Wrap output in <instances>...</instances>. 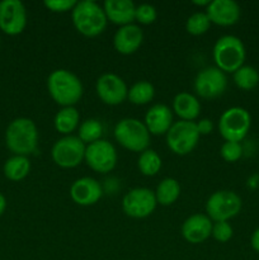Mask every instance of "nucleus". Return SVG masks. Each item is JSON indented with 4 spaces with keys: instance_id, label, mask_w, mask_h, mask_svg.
Here are the masks:
<instances>
[{
    "instance_id": "f257e3e1",
    "label": "nucleus",
    "mask_w": 259,
    "mask_h": 260,
    "mask_svg": "<svg viewBox=\"0 0 259 260\" xmlns=\"http://www.w3.org/2000/svg\"><path fill=\"white\" fill-rule=\"evenodd\" d=\"M47 89L51 98L62 108L75 106L84 91L80 79L66 69H57L48 75Z\"/></svg>"
},
{
    "instance_id": "473e14b6",
    "label": "nucleus",
    "mask_w": 259,
    "mask_h": 260,
    "mask_svg": "<svg viewBox=\"0 0 259 260\" xmlns=\"http://www.w3.org/2000/svg\"><path fill=\"white\" fill-rule=\"evenodd\" d=\"M43 4L48 10L53 13H66L69 10L73 12L78 2L75 0H46Z\"/></svg>"
},
{
    "instance_id": "72a5a7b5",
    "label": "nucleus",
    "mask_w": 259,
    "mask_h": 260,
    "mask_svg": "<svg viewBox=\"0 0 259 260\" xmlns=\"http://www.w3.org/2000/svg\"><path fill=\"white\" fill-rule=\"evenodd\" d=\"M196 126H197V129H198V134L201 135H208L212 132L213 129V123L211 119L208 118H202L200 119L198 122H196Z\"/></svg>"
},
{
    "instance_id": "c85d7f7f",
    "label": "nucleus",
    "mask_w": 259,
    "mask_h": 260,
    "mask_svg": "<svg viewBox=\"0 0 259 260\" xmlns=\"http://www.w3.org/2000/svg\"><path fill=\"white\" fill-rule=\"evenodd\" d=\"M211 27V22L207 14L202 12L193 13L185 22V29L192 36L205 35Z\"/></svg>"
},
{
    "instance_id": "9b49d317",
    "label": "nucleus",
    "mask_w": 259,
    "mask_h": 260,
    "mask_svg": "<svg viewBox=\"0 0 259 260\" xmlns=\"http://www.w3.org/2000/svg\"><path fill=\"white\" fill-rule=\"evenodd\" d=\"M117 151L116 147L107 140H98L93 144L86 145L85 149V162L91 170L96 173L112 172L117 164Z\"/></svg>"
},
{
    "instance_id": "a211bd4d",
    "label": "nucleus",
    "mask_w": 259,
    "mask_h": 260,
    "mask_svg": "<svg viewBox=\"0 0 259 260\" xmlns=\"http://www.w3.org/2000/svg\"><path fill=\"white\" fill-rule=\"evenodd\" d=\"M144 41L142 29L136 24H127L119 27L114 33L113 46L121 55H131L136 52Z\"/></svg>"
},
{
    "instance_id": "cd10ccee",
    "label": "nucleus",
    "mask_w": 259,
    "mask_h": 260,
    "mask_svg": "<svg viewBox=\"0 0 259 260\" xmlns=\"http://www.w3.org/2000/svg\"><path fill=\"white\" fill-rule=\"evenodd\" d=\"M102 135H103V124L95 118L85 119L79 126L78 137L86 145L93 144V142L101 140Z\"/></svg>"
},
{
    "instance_id": "423d86ee",
    "label": "nucleus",
    "mask_w": 259,
    "mask_h": 260,
    "mask_svg": "<svg viewBox=\"0 0 259 260\" xmlns=\"http://www.w3.org/2000/svg\"><path fill=\"white\" fill-rule=\"evenodd\" d=\"M250 124V114L246 109L231 107L221 114L218 119V131L225 141L240 142L248 135Z\"/></svg>"
},
{
    "instance_id": "7ed1b4c3",
    "label": "nucleus",
    "mask_w": 259,
    "mask_h": 260,
    "mask_svg": "<svg viewBox=\"0 0 259 260\" xmlns=\"http://www.w3.org/2000/svg\"><path fill=\"white\" fill-rule=\"evenodd\" d=\"M71 19L80 35L90 38L101 35L108 23L103 7L93 0L78 2L71 12Z\"/></svg>"
},
{
    "instance_id": "aec40b11",
    "label": "nucleus",
    "mask_w": 259,
    "mask_h": 260,
    "mask_svg": "<svg viewBox=\"0 0 259 260\" xmlns=\"http://www.w3.org/2000/svg\"><path fill=\"white\" fill-rule=\"evenodd\" d=\"M103 9L107 19L119 27L132 24L135 20L136 5L131 0H106Z\"/></svg>"
},
{
    "instance_id": "7c9ffc66",
    "label": "nucleus",
    "mask_w": 259,
    "mask_h": 260,
    "mask_svg": "<svg viewBox=\"0 0 259 260\" xmlns=\"http://www.w3.org/2000/svg\"><path fill=\"white\" fill-rule=\"evenodd\" d=\"M221 157L228 162H235L243 155V147H241L240 142H231L225 141L220 149Z\"/></svg>"
},
{
    "instance_id": "ddd939ff",
    "label": "nucleus",
    "mask_w": 259,
    "mask_h": 260,
    "mask_svg": "<svg viewBox=\"0 0 259 260\" xmlns=\"http://www.w3.org/2000/svg\"><path fill=\"white\" fill-rule=\"evenodd\" d=\"M27 25V10L19 0L0 2V29L9 36H17Z\"/></svg>"
},
{
    "instance_id": "bb28decb",
    "label": "nucleus",
    "mask_w": 259,
    "mask_h": 260,
    "mask_svg": "<svg viewBox=\"0 0 259 260\" xmlns=\"http://www.w3.org/2000/svg\"><path fill=\"white\" fill-rule=\"evenodd\" d=\"M234 83L243 90H250L258 85L259 73L253 66L243 65L234 73Z\"/></svg>"
},
{
    "instance_id": "39448f33",
    "label": "nucleus",
    "mask_w": 259,
    "mask_h": 260,
    "mask_svg": "<svg viewBox=\"0 0 259 260\" xmlns=\"http://www.w3.org/2000/svg\"><path fill=\"white\" fill-rule=\"evenodd\" d=\"M113 134L117 142L130 151L142 152L149 149L150 132L140 119H121L114 127Z\"/></svg>"
},
{
    "instance_id": "393cba45",
    "label": "nucleus",
    "mask_w": 259,
    "mask_h": 260,
    "mask_svg": "<svg viewBox=\"0 0 259 260\" xmlns=\"http://www.w3.org/2000/svg\"><path fill=\"white\" fill-rule=\"evenodd\" d=\"M155 88L150 81L140 80L135 83L127 93V99L132 104L136 106H144V104L150 103L154 99Z\"/></svg>"
},
{
    "instance_id": "9d476101",
    "label": "nucleus",
    "mask_w": 259,
    "mask_h": 260,
    "mask_svg": "<svg viewBox=\"0 0 259 260\" xmlns=\"http://www.w3.org/2000/svg\"><path fill=\"white\" fill-rule=\"evenodd\" d=\"M155 192L149 188H134L122 200V210L131 218H146L156 208Z\"/></svg>"
},
{
    "instance_id": "dca6fc26",
    "label": "nucleus",
    "mask_w": 259,
    "mask_h": 260,
    "mask_svg": "<svg viewBox=\"0 0 259 260\" xmlns=\"http://www.w3.org/2000/svg\"><path fill=\"white\" fill-rule=\"evenodd\" d=\"M103 190L96 179L91 177H83L76 179L70 187V197L76 205L93 206L102 198Z\"/></svg>"
},
{
    "instance_id": "4be33fe9",
    "label": "nucleus",
    "mask_w": 259,
    "mask_h": 260,
    "mask_svg": "<svg viewBox=\"0 0 259 260\" xmlns=\"http://www.w3.org/2000/svg\"><path fill=\"white\" fill-rule=\"evenodd\" d=\"M79 121H80V114L75 107H63L56 113L53 126L58 134L69 136L71 132L78 128Z\"/></svg>"
},
{
    "instance_id": "f704fd0d",
    "label": "nucleus",
    "mask_w": 259,
    "mask_h": 260,
    "mask_svg": "<svg viewBox=\"0 0 259 260\" xmlns=\"http://www.w3.org/2000/svg\"><path fill=\"white\" fill-rule=\"evenodd\" d=\"M250 244H251V248L259 253V229H256V230L253 233V235H251Z\"/></svg>"
},
{
    "instance_id": "4468645a",
    "label": "nucleus",
    "mask_w": 259,
    "mask_h": 260,
    "mask_svg": "<svg viewBox=\"0 0 259 260\" xmlns=\"http://www.w3.org/2000/svg\"><path fill=\"white\" fill-rule=\"evenodd\" d=\"M95 91L104 104L118 106L127 99L128 88L123 79L119 78L118 75L113 73H107L99 76L96 80Z\"/></svg>"
},
{
    "instance_id": "f3484780",
    "label": "nucleus",
    "mask_w": 259,
    "mask_h": 260,
    "mask_svg": "<svg viewBox=\"0 0 259 260\" xmlns=\"http://www.w3.org/2000/svg\"><path fill=\"white\" fill-rule=\"evenodd\" d=\"M213 222L207 215L195 213L182 225V235L190 244H201L207 240L212 233Z\"/></svg>"
},
{
    "instance_id": "6ab92c4d",
    "label": "nucleus",
    "mask_w": 259,
    "mask_h": 260,
    "mask_svg": "<svg viewBox=\"0 0 259 260\" xmlns=\"http://www.w3.org/2000/svg\"><path fill=\"white\" fill-rule=\"evenodd\" d=\"M145 126L150 135H167L173 126V113L165 104H154L145 114Z\"/></svg>"
},
{
    "instance_id": "f8f14e48",
    "label": "nucleus",
    "mask_w": 259,
    "mask_h": 260,
    "mask_svg": "<svg viewBox=\"0 0 259 260\" xmlns=\"http://www.w3.org/2000/svg\"><path fill=\"white\" fill-rule=\"evenodd\" d=\"M195 91L198 96L205 99H215L222 95L228 86V78L220 69L206 68L196 75Z\"/></svg>"
},
{
    "instance_id": "f03ea898",
    "label": "nucleus",
    "mask_w": 259,
    "mask_h": 260,
    "mask_svg": "<svg viewBox=\"0 0 259 260\" xmlns=\"http://www.w3.org/2000/svg\"><path fill=\"white\" fill-rule=\"evenodd\" d=\"M5 142L14 155L28 156L37 149V126L32 119L25 117L13 119L5 131Z\"/></svg>"
},
{
    "instance_id": "6e6552de",
    "label": "nucleus",
    "mask_w": 259,
    "mask_h": 260,
    "mask_svg": "<svg viewBox=\"0 0 259 260\" xmlns=\"http://www.w3.org/2000/svg\"><path fill=\"white\" fill-rule=\"evenodd\" d=\"M241 205V198L233 190H217L206 202V213L213 222L229 221L240 212Z\"/></svg>"
},
{
    "instance_id": "c9c22d12",
    "label": "nucleus",
    "mask_w": 259,
    "mask_h": 260,
    "mask_svg": "<svg viewBox=\"0 0 259 260\" xmlns=\"http://www.w3.org/2000/svg\"><path fill=\"white\" fill-rule=\"evenodd\" d=\"M5 208H7V200H5L4 196H3L2 193H0V216H2L3 213H4Z\"/></svg>"
},
{
    "instance_id": "a878e982",
    "label": "nucleus",
    "mask_w": 259,
    "mask_h": 260,
    "mask_svg": "<svg viewBox=\"0 0 259 260\" xmlns=\"http://www.w3.org/2000/svg\"><path fill=\"white\" fill-rule=\"evenodd\" d=\"M140 172L146 177H154L161 169V157L155 150L147 149L140 154L137 160Z\"/></svg>"
},
{
    "instance_id": "20e7f679",
    "label": "nucleus",
    "mask_w": 259,
    "mask_h": 260,
    "mask_svg": "<svg viewBox=\"0 0 259 260\" xmlns=\"http://www.w3.org/2000/svg\"><path fill=\"white\" fill-rule=\"evenodd\" d=\"M213 61L223 73H235L245 61V47L236 36L226 35L218 38L213 46Z\"/></svg>"
},
{
    "instance_id": "5701e85b",
    "label": "nucleus",
    "mask_w": 259,
    "mask_h": 260,
    "mask_svg": "<svg viewBox=\"0 0 259 260\" xmlns=\"http://www.w3.org/2000/svg\"><path fill=\"white\" fill-rule=\"evenodd\" d=\"M30 172V161L27 156L14 155L9 157L4 164V175L9 180L19 182L24 179Z\"/></svg>"
},
{
    "instance_id": "c756f323",
    "label": "nucleus",
    "mask_w": 259,
    "mask_h": 260,
    "mask_svg": "<svg viewBox=\"0 0 259 260\" xmlns=\"http://www.w3.org/2000/svg\"><path fill=\"white\" fill-rule=\"evenodd\" d=\"M157 18L156 8L151 4H140L136 5V10H135V20L140 24L149 25L154 23Z\"/></svg>"
},
{
    "instance_id": "0eeeda50",
    "label": "nucleus",
    "mask_w": 259,
    "mask_h": 260,
    "mask_svg": "<svg viewBox=\"0 0 259 260\" xmlns=\"http://www.w3.org/2000/svg\"><path fill=\"white\" fill-rule=\"evenodd\" d=\"M86 145L78 136H63L53 144L51 156L57 167L63 169L76 168L85 157Z\"/></svg>"
},
{
    "instance_id": "1a4fd4ad",
    "label": "nucleus",
    "mask_w": 259,
    "mask_h": 260,
    "mask_svg": "<svg viewBox=\"0 0 259 260\" xmlns=\"http://www.w3.org/2000/svg\"><path fill=\"white\" fill-rule=\"evenodd\" d=\"M200 134L196 122L178 121L167 132V145L174 154L187 155L197 146Z\"/></svg>"
},
{
    "instance_id": "412c9836",
    "label": "nucleus",
    "mask_w": 259,
    "mask_h": 260,
    "mask_svg": "<svg viewBox=\"0 0 259 260\" xmlns=\"http://www.w3.org/2000/svg\"><path fill=\"white\" fill-rule=\"evenodd\" d=\"M173 111L180 121L193 122L201 112V103L193 94L188 91H180L173 99Z\"/></svg>"
},
{
    "instance_id": "2f4dec72",
    "label": "nucleus",
    "mask_w": 259,
    "mask_h": 260,
    "mask_svg": "<svg viewBox=\"0 0 259 260\" xmlns=\"http://www.w3.org/2000/svg\"><path fill=\"white\" fill-rule=\"evenodd\" d=\"M234 230L229 221H220V222H213L212 225V238L218 243H228L233 238Z\"/></svg>"
},
{
    "instance_id": "b1692460",
    "label": "nucleus",
    "mask_w": 259,
    "mask_h": 260,
    "mask_svg": "<svg viewBox=\"0 0 259 260\" xmlns=\"http://www.w3.org/2000/svg\"><path fill=\"white\" fill-rule=\"evenodd\" d=\"M180 196V184L177 179L174 178H165L155 190V197H156V202L161 206H170Z\"/></svg>"
},
{
    "instance_id": "2eb2a0df",
    "label": "nucleus",
    "mask_w": 259,
    "mask_h": 260,
    "mask_svg": "<svg viewBox=\"0 0 259 260\" xmlns=\"http://www.w3.org/2000/svg\"><path fill=\"white\" fill-rule=\"evenodd\" d=\"M206 14L211 23L229 27L238 23L240 18V7L234 0H212L206 7Z\"/></svg>"
}]
</instances>
